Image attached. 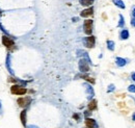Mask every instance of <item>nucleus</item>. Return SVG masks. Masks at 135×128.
I'll return each mask as SVG.
<instances>
[{"instance_id":"nucleus-13","label":"nucleus","mask_w":135,"mask_h":128,"mask_svg":"<svg viewBox=\"0 0 135 128\" xmlns=\"http://www.w3.org/2000/svg\"><path fill=\"white\" fill-rule=\"evenodd\" d=\"M115 64H117V67H124L127 64V60L125 59H122V57H117L115 59Z\"/></svg>"},{"instance_id":"nucleus-12","label":"nucleus","mask_w":135,"mask_h":128,"mask_svg":"<svg viewBox=\"0 0 135 128\" xmlns=\"http://www.w3.org/2000/svg\"><path fill=\"white\" fill-rule=\"evenodd\" d=\"M97 106H98V104H97V100H90V102L88 103V105H87V107H88V110H95V109H97Z\"/></svg>"},{"instance_id":"nucleus-11","label":"nucleus","mask_w":135,"mask_h":128,"mask_svg":"<svg viewBox=\"0 0 135 128\" xmlns=\"http://www.w3.org/2000/svg\"><path fill=\"white\" fill-rule=\"evenodd\" d=\"M84 87H85V90H86V93H87V95H88V98H91V97L95 95V93H94L92 88L90 87V84L85 83V84H84Z\"/></svg>"},{"instance_id":"nucleus-22","label":"nucleus","mask_w":135,"mask_h":128,"mask_svg":"<svg viewBox=\"0 0 135 128\" xmlns=\"http://www.w3.org/2000/svg\"><path fill=\"white\" fill-rule=\"evenodd\" d=\"M73 118H74L76 121H79V120H80V115L79 114H74V115H73Z\"/></svg>"},{"instance_id":"nucleus-19","label":"nucleus","mask_w":135,"mask_h":128,"mask_svg":"<svg viewBox=\"0 0 135 128\" xmlns=\"http://www.w3.org/2000/svg\"><path fill=\"white\" fill-rule=\"evenodd\" d=\"M125 25V21H124V17L122 15H119V22H118V27H124Z\"/></svg>"},{"instance_id":"nucleus-26","label":"nucleus","mask_w":135,"mask_h":128,"mask_svg":"<svg viewBox=\"0 0 135 128\" xmlns=\"http://www.w3.org/2000/svg\"><path fill=\"white\" fill-rule=\"evenodd\" d=\"M27 128H40V127L36 126V125H32V124H31V125H28V126H27Z\"/></svg>"},{"instance_id":"nucleus-24","label":"nucleus","mask_w":135,"mask_h":128,"mask_svg":"<svg viewBox=\"0 0 135 128\" xmlns=\"http://www.w3.org/2000/svg\"><path fill=\"white\" fill-rule=\"evenodd\" d=\"M90 115V110H86L85 112H84V117H85V118H90V117H88Z\"/></svg>"},{"instance_id":"nucleus-31","label":"nucleus","mask_w":135,"mask_h":128,"mask_svg":"<svg viewBox=\"0 0 135 128\" xmlns=\"http://www.w3.org/2000/svg\"><path fill=\"white\" fill-rule=\"evenodd\" d=\"M77 20H78V19H77V18H73V22H76Z\"/></svg>"},{"instance_id":"nucleus-25","label":"nucleus","mask_w":135,"mask_h":128,"mask_svg":"<svg viewBox=\"0 0 135 128\" xmlns=\"http://www.w3.org/2000/svg\"><path fill=\"white\" fill-rule=\"evenodd\" d=\"M2 110H3V106H2L1 100H0V115H2Z\"/></svg>"},{"instance_id":"nucleus-15","label":"nucleus","mask_w":135,"mask_h":128,"mask_svg":"<svg viewBox=\"0 0 135 128\" xmlns=\"http://www.w3.org/2000/svg\"><path fill=\"white\" fill-rule=\"evenodd\" d=\"M129 38V31L127 29H124V30H122V32H121V39L122 40H127V39Z\"/></svg>"},{"instance_id":"nucleus-5","label":"nucleus","mask_w":135,"mask_h":128,"mask_svg":"<svg viewBox=\"0 0 135 128\" xmlns=\"http://www.w3.org/2000/svg\"><path fill=\"white\" fill-rule=\"evenodd\" d=\"M83 31L87 36H91L92 32V20L90 19H87V20L84 21L83 23Z\"/></svg>"},{"instance_id":"nucleus-23","label":"nucleus","mask_w":135,"mask_h":128,"mask_svg":"<svg viewBox=\"0 0 135 128\" xmlns=\"http://www.w3.org/2000/svg\"><path fill=\"white\" fill-rule=\"evenodd\" d=\"M113 90H114V85H113V84H110V85H109V88H108V90H107V92H108V93H110V92H112Z\"/></svg>"},{"instance_id":"nucleus-27","label":"nucleus","mask_w":135,"mask_h":128,"mask_svg":"<svg viewBox=\"0 0 135 128\" xmlns=\"http://www.w3.org/2000/svg\"><path fill=\"white\" fill-rule=\"evenodd\" d=\"M131 24H132V26L135 27V18H132V20H131Z\"/></svg>"},{"instance_id":"nucleus-14","label":"nucleus","mask_w":135,"mask_h":128,"mask_svg":"<svg viewBox=\"0 0 135 128\" xmlns=\"http://www.w3.org/2000/svg\"><path fill=\"white\" fill-rule=\"evenodd\" d=\"M94 2L95 0H80V4L83 6H90Z\"/></svg>"},{"instance_id":"nucleus-30","label":"nucleus","mask_w":135,"mask_h":128,"mask_svg":"<svg viewBox=\"0 0 135 128\" xmlns=\"http://www.w3.org/2000/svg\"><path fill=\"white\" fill-rule=\"evenodd\" d=\"M132 15H133V18H135V9H134L133 11H132Z\"/></svg>"},{"instance_id":"nucleus-7","label":"nucleus","mask_w":135,"mask_h":128,"mask_svg":"<svg viewBox=\"0 0 135 128\" xmlns=\"http://www.w3.org/2000/svg\"><path fill=\"white\" fill-rule=\"evenodd\" d=\"M5 67L7 69V71L9 72V74L14 76L15 75V72H14L13 68H11V55H10L9 53L6 55V59H5Z\"/></svg>"},{"instance_id":"nucleus-2","label":"nucleus","mask_w":135,"mask_h":128,"mask_svg":"<svg viewBox=\"0 0 135 128\" xmlns=\"http://www.w3.org/2000/svg\"><path fill=\"white\" fill-rule=\"evenodd\" d=\"M1 40H2L3 46L6 47L9 50H11L15 47V42H14V40L10 37H7V36H5V34H3L2 38H1Z\"/></svg>"},{"instance_id":"nucleus-20","label":"nucleus","mask_w":135,"mask_h":128,"mask_svg":"<svg viewBox=\"0 0 135 128\" xmlns=\"http://www.w3.org/2000/svg\"><path fill=\"white\" fill-rule=\"evenodd\" d=\"M0 30H1L2 32H4V34L5 36H7V37H10V34L9 33V31H7V30L4 28V27L2 26V24H1V22H0Z\"/></svg>"},{"instance_id":"nucleus-18","label":"nucleus","mask_w":135,"mask_h":128,"mask_svg":"<svg viewBox=\"0 0 135 128\" xmlns=\"http://www.w3.org/2000/svg\"><path fill=\"white\" fill-rule=\"evenodd\" d=\"M81 78H83V79H85V80H87V81H90V83H95V79L94 78H91V77H90L88 75H85V74H82L80 76Z\"/></svg>"},{"instance_id":"nucleus-3","label":"nucleus","mask_w":135,"mask_h":128,"mask_svg":"<svg viewBox=\"0 0 135 128\" xmlns=\"http://www.w3.org/2000/svg\"><path fill=\"white\" fill-rule=\"evenodd\" d=\"M17 102L19 104V106H21L22 108H26L30 105L31 103V98L29 96H25V97H19Z\"/></svg>"},{"instance_id":"nucleus-29","label":"nucleus","mask_w":135,"mask_h":128,"mask_svg":"<svg viewBox=\"0 0 135 128\" xmlns=\"http://www.w3.org/2000/svg\"><path fill=\"white\" fill-rule=\"evenodd\" d=\"M132 120H133V121H135V112L132 115Z\"/></svg>"},{"instance_id":"nucleus-8","label":"nucleus","mask_w":135,"mask_h":128,"mask_svg":"<svg viewBox=\"0 0 135 128\" xmlns=\"http://www.w3.org/2000/svg\"><path fill=\"white\" fill-rule=\"evenodd\" d=\"M85 126L86 128H99L97 121L91 118H85Z\"/></svg>"},{"instance_id":"nucleus-1","label":"nucleus","mask_w":135,"mask_h":128,"mask_svg":"<svg viewBox=\"0 0 135 128\" xmlns=\"http://www.w3.org/2000/svg\"><path fill=\"white\" fill-rule=\"evenodd\" d=\"M10 92H11V94H14V95L23 96L27 93V89L22 87L20 84H13L10 87Z\"/></svg>"},{"instance_id":"nucleus-16","label":"nucleus","mask_w":135,"mask_h":128,"mask_svg":"<svg viewBox=\"0 0 135 128\" xmlns=\"http://www.w3.org/2000/svg\"><path fill=\"white\" fill-rule=\"evenodd\" d=\"M113 3L117 7H119V9H125V7H126L125 4H124V2H123L122 0H113Z\"/></svg>"},{"instance_id":"nucleus-28","label":"nucleus","mask_w":135,"mask_h":128,"mask_svg":"<svg viewBox=\"0 0 135 128\" xmlns=\"http://www.w3.org/2000/svg\"><path fill=\"white\" fill-rule=\"evenodd\" d=\"M131 77H132V79L135 81V73H132V76H131Z\"/></svg>"},{"instance_id":"nucleus-6","label":"nucleus","mask_w":135,"mask_h":128,"mask_svg":"<svg viewBox=\"0 0 135 128\" xmlns=\"http://www.w3.org/2000/svg\"><path fill=\"white\" fill-rule=\"evenodd\" d=\"M95 43H96V38L94 36H90V37H86L85 39L83 40V44L85 47L87 48H94L95 47Z\"/></svg>"},{"instance_id":"nucleus-4","label":"nucleus","mask_w":135,"mask_h":128,"mask_svg":"<svg viewBox=\"0 0 135 128\" xmlns=\"http://www.w3.org/2000/svg\"><path fill=\"white\" fill-rule=\"evenodd\" d=\"M90 61H88L87 59H81L80 60H79V64H78V67H79V70L82 73H87L88 71L90 70Z\"/></svg>"},{"instance_id":"nucleus-10","label":"nucleus","mask_w":135,"mask_h":128,"mask_svg":"<svg viewBox=\"0 0 135 128\" xmlns=\"http://www.w3.org/2000/svg\"><path fill=\"white\" fill-rule=\"evenodd\" d=\"M20 121L23 126L27 127V109L26 108H24V109L20 112Z\"/></svg>"},{"instance_id":"nucleus-9","label":"nucleus","mask_w":135,"mask_h":128,"mask_svg":"<svg viewBox=\"0 0 135 128\" xmlns=\"http://www.w3.org/2000/svg\"><path fill=\"white\" fill-rule=\"evenodd\" d=\"M92 14H94V7L90 6V7H87V9L83 10L82 11H81L80 16L82 17V18H87V17H90Z\"/></svg>"},{"instance_id":"nucleus-17","label":"nucleus","mask_w":135,"mask_h":128,"mask_svg":"<svg viewBox=\"0 0 135 128\" xmlns=\"http://www.w3.org/2000/svg\"><path fill=\"white\" fill-rule=\"evenodd\" d=\"M114 47H115V45H114V42L113 41H107V48L108 50H110V51H113L114 50Z\"/></svg>"},{"instance_id":"nucleus-21","label":"nucleus","mask_w":135,"mask_h":128,"mask_svg":"<svg viewBox=\"0 0 135 128\" xmlns=\"http://www.w3.org/2000/svg\"><path fill=\"white\" fill-rule=\"evenodd\" d=\"M128 91L131 92V93H135V85L134 84H131L128 87Z\"/></svg>"}]
</instances>
